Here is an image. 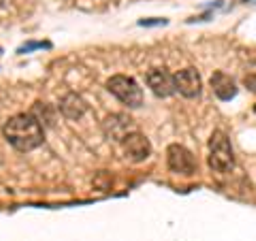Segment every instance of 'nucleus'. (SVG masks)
<instances>
[{"label": "nucleus", "mask_w": 256, "mask_h": 241, "mask_svg": "<svg viewBox=\"0 0 256 241\" xmlns=\"http://www.w3.org/2000/svg\"><path fill=\"white\" fill-rule=\"evenodd\" d=\"M203 90V82L201 75L196 73V68H184L175 75V92H180L186 98H196L201 96Z\"/></svg>", "instance_id": "6"}, {"label": "nucleus", "mask_w": 256, "mask_h": 241, "mask_svg": "<svg viewBox=\"0 0 256 241\" xmlns=\"http://www.w3.org/2000/svg\"><path fill=\"white\" fill-rule=\"evenodd\" d=\"M212 88H214V94L218 96L220 100H230V98H235L237 96V84L226 73H222V70L214 73Z\"/></svg>", "instance_id": "10"}, {"label": "nucleus", "mask_w": 256, "mask_h": 241, "mask_svg": "<svg viewBox=\"0 0 256 241\" xmlns=\"http://www.w3.org/2000/svg\"><path fill=\"white\" fill-rule=\"evenodd\" d=\"M124 154L132 160V162H143V160H148L152 156V143L146 134H141L139 130L128 134L124 139Z\"/></svg>", "instance_id": "7"}, {"label": "nucleus", "mask_w": 256, "mask_h": 241, "mask_svg": "<svg viewBox=\"0 0 256 241\" xmlns=\"http://www.w3.org/2000/svg\"><path fill=\"white\" fill-rule=\"evenodd\" d=\"M166 164H169L173 173L186 175V178L196 173V158L192 156V152L188 148L180 146V143H173L166 150Z\"/></svg>", "instance_id": "4"}, {"label": "nucleus", "mask_w": 256, "mask_h": 241, "mask_svg": "<svg viewBox=\"0 0 256 241\" xmlns=\"http://www.w3.org/2000/svg\"><path fill=\"white\" fill-rule=\"evenodd\" d=\"M148 86L158 98H169L175 94V77L166 68H154L148 73Z\"/></svg>", "instance_id": "8"}, {"label": "nucleus", "mask_w": 256, "mask_h": 241, "mask_svg": "<svg viewBox=\"0 0 256 241\" xmlns=\"http://www.w3.org/2000/svg\"><path fill=\"white\" fill-rule=\"evenodd\" d=\"M210 166L218 173H228L235 166L233 146L222 130H216L210 139Z\"/></svg>", "instance_id": "2"}, {"label": "nucleus", "mask_w": 256, "mask_h": 241, "mask_svg": "<svg viewBox=\"0 0 256 241\" xmlns=\"http://www.w3.org/2000/svg\"><path fill=\"white\" fill-rule=\"evenodd\" d=\"M32 116H34L38 122L43 124V128H45V124L47 126L54 124V111L50 109V105H45V102H36L34 109H32Z\"/></svg>", "instance_id": "11"}, {"label": "nucleus", "mask_w": 256, "mask_h": 241, "mask_svg": "<svg viewBox=\"0 0 256 241\" xmlns=\"http://www.w3.org/2000/svg\"><path fill=\"white\" fill-rule=\"evenodd\" d=\"M244 84H246V88H248V90L256 92V75H248V77L244 79Z\"/></svg>", "instance_id": "12"}, {"label": "nucleus", "mask_w": 256, "mask_h": 241, "mask_svg": "<svg viewBox=\"0 0 256 241\" xmlns=\"http://www.w3.org/2000/svg\"><path fill=\"white\" fill-rule=\"evenodd\" d=\"M107 90L116 96L118 100H122L124 105L137 109L143 105V90L132 77L126 75H114L107 82Z\"/></svg>", "instance_id": "3"}, {"label": "nucleus", "mask_w": 256, "mask_h": 241, "mask_svg": "<svg viewBox=\"0 0 256 241\" xmlns=\"http://www.w3.org/2000/svg\"><path fill=\"white\" fill-rule=\"evenodd\" d=\"M4 139L20 152H32L45 141V128L32 114L13 116L2 128Z\"/></svg>", "instance_id": "1"}, {"label": "nucleus", "mask_w": 256, "mask_h": 241, "mask_svg": "<svg viewBox=\"0 0 256 241\" xmlns=\"http://www.w3.org/2000/svg\"><path fill=\"white\" fill-rule=\"evenodd\" d=\"M60 111H62L64 118H68V120H79V118H84V114L88 111V102H86L79 94L68 92L66 96H62V100H60Z\"/></svg>", "instance_id": "9"}, {"label": "nucleus", "mask_w": 256, "mask_h": 241, "mask_svg": "<svg viewBox=\"0 0 256 241\" xmlns=\"http://www.w3.org/2000/svg\"><path fill=\"white\" fill-rule=\"evenodd\" d=\"M102 130H105V136L109 141L116 143H124V139L128 134L137 132V126H134V120L126 114H114L105 120L102 124Z\"/></svg>", "instance_id": "5"}]
</instances>
